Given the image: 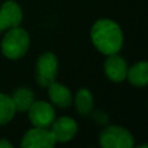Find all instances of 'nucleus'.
Listing matches in <instances>:
<instances>
[{
	"mask_svg": "<svg viewBox=\"0 0 148 148\" xmlns=\"http://www.w3.org/2000/svg\"><path fill=\"white\" fill-rule=\"evenodd\" d=\"M91 40L95 48L101 53H117L123 43L122 30L112 20H97L91 29Z\"/></svg>",
	"mask_w": 148,
	"mask_h": 148,
	"instance_id": "nucleus-1",
	"label": "nucleus"
},
{
	"mask_svg": "<svg viewBox=\"0 0 148 148\" xmlns=\"http://www.w3.org/2000/svg\"><path fill=\"white\" fill-rule=\"evenodd\" d=\"M30 46V36L23 29L12 27L1 40V51L7 59L18 60L25 56Z\"/></svg>",
	"mask_w": 148,
	"mask_h": 148,
	"instance_id": "nucleus-2",
	"label": "nucleus"
},
{
	"mask_svg": "<svg viewBox=\"0 0 148 148\" xmlns=\"http://www.w3.org/2000/svg\"><path fill=\"white\" fill-rule=\"evenodd\" d=\"M100 144L104 148H131L134 138L122 126H108L100 133Z\"/></svg>",
	"mask_w": 148,
	"mask_h": 148,
	"instance_id": "nucleus-3",
	"label": "nucleus"
},
{
	"mask_svg": "<svg viewBox=\"0 0 148 148\" xmlns=\"http://www.w3.org/2000/svg\"><path fill=\"white\" fill-rule=\"evenodd\" d=\"M59 69L57 57L52 52H44L39 56L36 61L35 77L36 82L40 87H48L52 82H55Z\"/></svg>",
	"mask_w": 148,
	"mask_h": 148,
	"instance_id": "nucleus-4",
	"label": "nucleus"
},
{
	"mask_svg": "<svg viewBox=\"0 0 148 148\" xmlns=\"http://www.w3.org/2000/svg\"><path fill=\"white\" fill-rule=\"evenodd\" d=\"M27 110L29 120L35 127L48 129L56 118L53 107L47 101H34Z\"/></svg>",
	"mask_w": 148,
	"mask_h": 148,
	"instance_id": "nucleus-5",
	"label": "nucleus"
},
{
	"mask_svg": "<svg viewBox=\"0 0 148 148\" xmlns=\"http://www.w3.org/2000/svg\"><path fill=\"white\" fill-rule=\"evenodd\" d=\"M55 139L51 130L44 127H34L23 135L21 147L23 148H52L55 146Z\"/></svg>",
	"mask_w": 148,
	"mask_h": 148,
	"instance_id": "nucleus-6",
	"label": "nucleus"
},
{
	"mask_svg": "<svg viewBox=\"0 0 148 148\" xmlns=\"http://www.w3.org/2000/svg\"><path fill=\"white\" fill-rule=\"evenodd\" d=\"M49 127H51V133L55 142H60V143H66L72 140L78 131L77 122L70 117L55 118Z\"/></svg>",
	"mask_w": 148,
	"mask_h": 148,
	"instance_id": "nucleus-7",
	"label": "nucleus"
},
{
	"mask_svg": "<svg viewBox=\"0 0 148 148\" xmlns=\"http://www.w3.org/2000/svg\"><path fill=\"white\" fill-rule=\"evenodd\" d=\"M22 17V10L17 3L13 0L5 1L0 8V31L20 26Z\"/></svg>",
	"mask_w": 148,
	"mask_h": 148,
	"instance_id": "nucleus-8",
	"label": "nucleus"
},
{
	"mask_svg": "<svg viewBox=\"0 0 148 148\" xmlns=\"http://www.w3.org/2000/svg\"><path fill=\"white\" fill-rule=\"evenodd\" d=\"M104 73L110 81L122 82L127 75V64L118 55H109L104 62Z\"/></svg>",
	"mask_w": 148,
	"mask_h": 148,
	"instance_id": "nucleus-9",
	"label": "nucleus"
},
{
	"mask_svg": "<svg viewBox=\"0 0 148 148\" xmlns=\"http://www.w3.org/2000/svg\"><path fill=\"white\" fill-rule=\"evenodd\" d=\"M48 96L53 105L59 108H68L73 103V95L66 86L52 82L48 86Z\"/></svg>",
	"mask_w": 148,
	"mask_h": 148,
	"instance_id": "nucleus-10",
	"label": "nucleus"
},
{
	"mask_svg": "<svg viewBox=\"0 0 148 148\" xmlns=\"http://www.w3.org/2000/svg\"><path fill=\"white\" fill-rule=\"evenodd\" d=\"M126 78L129 79V82L133 86L144 87L148 83V64L146 61H140L134 64L130 69H127Z\"/></svg>",
	"mask_w": 148,
	"mask_h": 148,
	"instance_id": "nucleus-11",
	"label": "nucleus"
},
{
	"mask_svg": "<svg viewBox=\"0 0 148 148\" xmlns=\"http://www.w3.org/2000/svg\"><path fill=\"white\" fill-rule=\"evenodd\" d=\"M10 97H12V101L14 104L16 110H18V112L27 110L30 108V105L35 101L34 100V92L30 88H26V87L17 88Z\"/></svg>",
	"mask_w": 148,
	"mask_h": 148,
	"instance_id": "nucleus-12",
	"label": "nucleus"
},
{
	"mask_svg": "<svg viewBox=\"0 0 148 148\" xmlns=\"http://www.w3.org/2000/svg\"><path fill=\"white\" fill-rule=\"evenodd\" d=\"M75 108L79 114L87 116L94 108V97L87 88H81L75 95Z\"/></svg>",
	"mask_w": 148,
	"mask_h": 148,
	"instance_id": "nucleus-13",
	"label": "nucleus"
},
{
	"mask_svg": "<svg viewBox=\"0 0 148 148\" xmlns=\"http://www.w3.org/2000/svg\"><path fill=\"white\" fill-rule=\"evenodd\" d=\"M16 108L9 95L0 94V125L8 123L14 116Z\"/></svg>",
	"mask_w": 148,
	"mask_h": 148,
	"instance_id": "nucleus-14",
	"label": "nucleus"
},
{
	"mask_svg": "<svg viewBox=\"0 0 148 148\" xmlns=\"http://www.w3.org/2000/svg\"><path fill=\"white\" fill-rule=\"evenodd\" d=\"M0 148H12V144L5 139H0Z\"/></svg>",
	"mask_w": 148,
	"mask_h": 148,
	"instance_id": "nucleus-15",
	"label": "nucleus"
}]
</instances>
